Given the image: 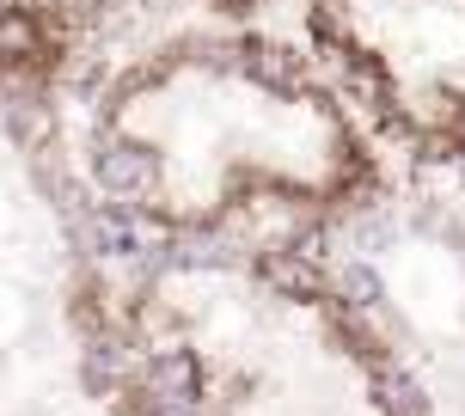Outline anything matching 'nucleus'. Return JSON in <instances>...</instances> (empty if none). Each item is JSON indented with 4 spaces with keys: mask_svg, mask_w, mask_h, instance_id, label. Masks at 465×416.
I'll return each instance as SVG.
<instances>
[{
    "mask_svg": "<svg viewBox=\"0 0 465 416\" xmlns=\"http://www.w3.org/2000/svg\"><path fill=\"white\" fill-rule=\"evenodd\" d=\"M301 37L380 154L465 165V0H301Z\"/></svg>",
    "mask_w": 465,
    "mask_h": 416,
    "instance_id": "obj_2",
    "label": "nucleus"
},
{
    "mask_svg": "<svg viewBox=\"0 0 465 416\" xmlns=\"http://www.w3.org/2000/svg\"><path fill=\"white\" fill-rule=\"evenodd\" d=\"M74 154L98 208L190 245H288L252 227H337L386 190L380 141L319 55L252 25L165 31L74 74Z\"/></svg>",
    "mask_w": 465,
    "mask_h": 416,
    "instance_id": "obj_1",
    "label": "nucleus"
}]
</instances>
